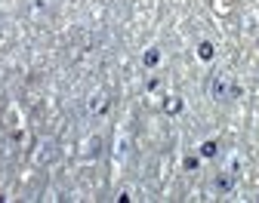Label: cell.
Masks as SVG:
<instances>
[{
  "label": "cell",
  "mask_w": 259,
  "mask_h": 203,
  "mask_svg": "<svg viewBox=\"0 0 259 203\" xmlns=\"http://www.w3.org/2000/svg\"><path fill=\"white\" fill-rule=\"evenodd\" d=\"M210 92H213L216 98H222V102H225V98H229V95H232V86H229V77H216V80L210 83Z\"/></svg>",
  "instance_id": "cell-1"
}]
</instances>
